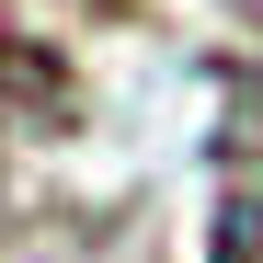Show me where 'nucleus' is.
I'll use <instances>...</instances> for the list:
<instances>
[{
  "label": "nucleus",
  "mask_w": 263,
  "mask_h": 263,
  "mask_svg": "<svg viewBox=\"0 0 263 263\" xmlns=\"http://www.w3.org/2000/svg\"><path fill=\"white\" fill-rule=\"evenodd\" d=\"M217 263H263V103L252 126H229V149H217Z\"/></svg>",
  "instance_id": "nucleus-1"
}]
</instances>
